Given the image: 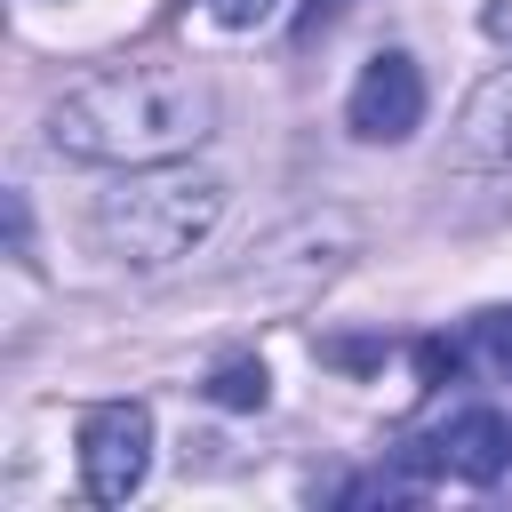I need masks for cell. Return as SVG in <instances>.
Returning <instances> with one entry per match:
<instances>
[{
	"label": "cell",
	"instance_id": "1",
	"mask_svg": "<svg viewBox=\"0 0 512 512\" xmlns=\"http://www.w3.org/2000/svg\"><path fill=\"white\" fill-rule=\"evenodd\" d=\"M208 128H216V88L176 56H136V64L88 72L80 88H64L48 104V144L64 160H96V168L184 160L192 144H208Z\"/></svg>",
	"mask_w": 512,
	"mask_h": 512
},
{
	"label": "cell",
	"instance_id": "2",
	"mask_svg": "<svg viewBox=\"0 0 512 512\" xmlns=\"http://www.w3.org/2000/svg\"><path fill=\"white\" fill-rule=\"evenodd\" d=\"M216 216H224V176L152 160V168H128L96 200V240H104V256H120L136 272H160V264L192 256L216 232Z\"/></svg>",
	"mask_w": 512,
	"mask_h": 512
},
{
	"label": "cell",
	"instance_id": "3",
	"mask_svg": "<svg viewBox=\"0 0 512 512\" xmlns=\"http://www.w3.org/2000/svg\"><path fill=\"white\" fill-rule=\"evenodd\" d=\"M152 472V408L144 400H96L80 416V488L96 504H128Z\"/></svg>",
	"mask_w": 512,
	"mask_h": 512
},
{
	"label": "cell",
	"instance_id": "4",
	"mask_svg": "<svg viewBox=\"0 0 512 512\" xmlns=\"http://www.w3.org/2000/svg\"><path fill=\"white\" fill-rule=\"evenodd\" d=\"M344 120H352L360 144H400V136H416V120H424V72H416V56H408V48L368 56L360 80H352Z\"/></svg>",
	"mask_w": 512,
	"mask_h": 512
},
{
	"label": "cell",
	"instance_id": "5",
	"mask_svg": "<svg viewBox=\"0 0 512 512\" xmlns=\"http://www.w3.org/2000/svg\"><path fill=\"white\" fill-rule=\"evenodd\" d=\"M400 464H408V472H464V480H496V472L512 464V424H504V408H464V416H448L432 440H416Z\"/></svg>",
	"mask_w": 512,
	"mask_h": 512
},
{
	"label": "cell",
	"instance_id": "6",
	"mask_svg": "<svg viewBox=\"0 0 512 512\" xmlns=\"http://www.w3.org/2000/svg\"><path fill=\"white\" fill-rule=\"evenodd\" d=\"M464 136H472L480 152H504V160H512V64H504L496 80L472 88V104H464Z\"/></svg>",
	"mask_w": 512,
	"mask_h": 512
},
{
	"label": "cell",
	"instance_id": "7",
	"mask_svg": "<svg viewBox=\"0 0 512 512\" xmlns=\"http://www.w3.org/2000/svg\"><path fill=\"white\" fill-rule=\"evenodd\" d=\"M216 408H264L272 400V376H264V360L256 352H232V360H216L208 368V384H200Z\"/></svg>",
	"mask_w": 512,
	"mask_h": 512
},
{
	"label": "cell",
	"instance_id": "8",
	"mask_svg": "<svg viewBox=\"0 0 512 512\" xmlns=\"http://www.w3.org/2000/svg\"><path fill=\"white\" fill-rule=\"evenodd\" d=\"M472 344H480L488 360L512 368V312H480V320H472Z\"/></svg>",
	"mask_w": 512,
	"mask_h": 512
},
{
	"label": "cell",
	"instance_id": "9",
	"mask_svg": "<svg viewBox=\"0 0 512 512\" xmlns=\"http://www.w3.org/2000/svg\"><path fill=\"white\" fill-rule=\"evenodd\" d=\"M208 16H216L224 32H248V24H264V16H272V0H208Z\"/></svg>",
	"mask_w": 512,
	"mask_h": 512
},
{
	"label": "cell",
	"instance_id": "10",
	"mask_svg": "<svg viewBox=\"0 0 512 512\" xmlns=\"http://www.w3.org/2000/svg\"><path fill=\"white\" fill-rule=\"evenodd\" d=\"M344 8H352V0H304V16H296V40H312V32H320V24H336Z\"/></svg>",
	"mask_w": 512,
	"mask_h": 512
},
{
	"label": "cell",
	"instance_id": "11",
	"mask_svg": "<svg viewBox=\"0 0 512 512\" xmlns=\"http://www.w3.org/2000/svg\"><path fill=\"white\" fill-rule=\"evenodd\" d=\"M480 24H488V40H496V48H512V0H488V16H480Z\"/></svg>",
	"mask_w": 512,
	"mask_h": 512
}]
</instances>
